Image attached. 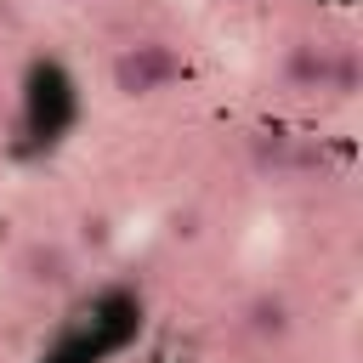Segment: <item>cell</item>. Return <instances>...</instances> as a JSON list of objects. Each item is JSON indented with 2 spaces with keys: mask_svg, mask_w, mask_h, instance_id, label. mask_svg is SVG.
<instances>
[{
  "mask_svg": "<svg viewBox=\"0 0 363 363\" xmlns=\"http://www.w3.org/2000/svg\"><path fill=\"white\" fill-rule=\"evenodd\" d=\"M289 147H295V136H284V130H255V136H250L255 170H284V164H289Z\"/></svg>",
  "mask_w": 363,
  "mask_h": 363,
  "instance_id": "5",
  "label": "cell"
},
{
  "mask_svg": "<svg viewBox=\"0 0 363 363\" xmlns=\"http://www.w3.org/2000/svg\"><path fill=\"white\" fill-rule=\"evenodd\" d=\"M323 74H329V51H318V45H289V57H284V79H289L295 91H318Z\"/></svg>",
  "mask_w": 363,
  "mask_h": 363,
  "instance_id": "3",
  "label": "cell"
},
{
  "mask_svg": "<svg viewBox=\"0 0 363 363\" xmlns=\"http://www.w3.org/2000/svg\"><path fill=\"white\" fill-rule=\"evenodd\" d=\"M227 6H255V0H227Z\"/></svg>",
  "mask_w": 363,
  "mask_h": 363,
  "instance_id": "8",
  "label": "cell"
},
{
  "mask_svg": "<svg viewBox=\"0 0 363 363\" xmlns=\"http://www.w3.org/2000/svg\"><path fill=\"white\" fill-rule=\"evenodd\" d=\"M187 74V62L164 45V40H142V45H125L108 68L113 91L119 96H153V91H170L176 79Z\"/></svg>",
  "mask_w": 363,
  "mask_h": 363,
  "instance_id": "1",
  "label": "cell"
},
{
  "mask_svg": "<svg viewBox=\"0 0 363 363\" xmlns=\"http://www.w3.org/2000/svg\"><path fill=\"white\" fill-rule=\"evenodd\" d=\"M79 238H85V244H108V221H102V216H85V221H79Z\"/></svg>",
  "mask_w": 363,
  "mask_h": 363,
  "instance_id": "7",
  "label": "cell"
},
{
  "mask_svg": "<svg viewBox=\"0 0 363 363\" xmlns=\"http://www.w3.org/2000/svg\"><path fill=\"white\" fill-rule=\"evenodd\" d=\"M244 323H250V335H261V340H284V335L295 329V318H289V301H284V295H255V301H250V312H244Z\"/></svg>",
  "mask_w": 363,
  "mask_h": 363,
  "instance_id": "2",
  "label": "cell"
},
{
  "mask_svg": "<svg viewBox=\"0 0 363 363\" xmlns=\"http://www.w3.org/2000/svg\"><path fill=\"white\" fill-rule=\"evenodd\" d=\"M323 85H329V91H340V96H346V91H357V57H352V51L329 57V74H323Z\"/></svg>",
  "mask_w": 363,
  "mask_h": 363,
  "instance_id": "6",
  "label": "cell"
},
{
  "mask_svg": "<svg viewBox=\"0 0 363 363\" xmlns=\"http://www.w3.org/2000/svg\"><path fill=\"white\" fill-rule=\"evenodd\" d=\"M23 267H28V284H45V289H62L68 284V255L51 250V244H34Z\"/></svg>",
  "mask_w": 363,
  "mask_h": 363,
  "instance_id": "4",
  "label": "cell"
}]
</instances>
